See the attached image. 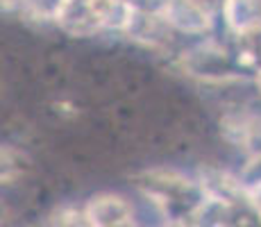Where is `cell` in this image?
<instances>
[{
	"instance_id": "6da1fadb",
	"label": "cell",
	"mask_w": 261,
	"mask_h": 227,
	"mask_svg": "<svg viewBox=\"0 0 261 227\" xmlns=\"http://www.w3.org/2000/svg\"><path fill=\"white\" fill-rule=\"evenodd\" d=\"M87 216L93 227H114L125 220H132V205H127L118 195H98L87 205Z\"/></svg>"
}]
</instances>
